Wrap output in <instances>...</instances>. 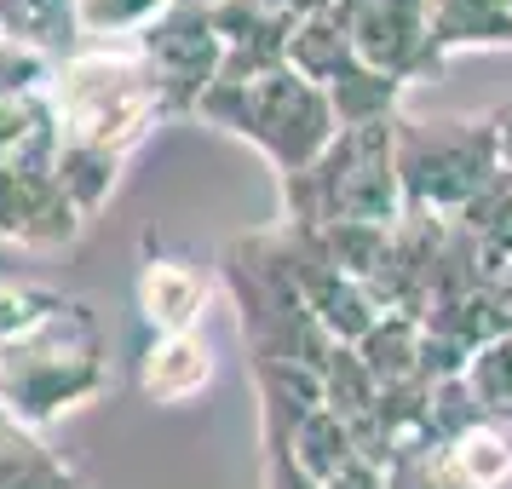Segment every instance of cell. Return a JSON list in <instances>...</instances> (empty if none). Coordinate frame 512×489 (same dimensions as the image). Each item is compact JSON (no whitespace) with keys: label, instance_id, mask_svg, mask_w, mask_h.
Wrapping results in <instances>:
<instances>
[{"label":"cell","instance_id":"28","mask_svg":"<svg viewBox=\"0 0 512 489\" xmlns=\"http://www.w3.org/2000/svg\"><path fill=\"white\" fill-rule=\"evenodd\" d=\"M489 127H495V156H501V173L512 179V98L501 110H489Z\"/></svg>","mask_w":512,"mask_h":489},{"label":"cell","instance_id":"8","mask_svg":"<svg viewBox=\"0 0 512 489\" xmlns=\"http://www.w3.org/2000/svg\"><path fill=\"white\" fill-rule=\"evenodd\" d=\"M133 47H139V58L156 70L173 116L196 110V98L219 81V64H225V41H219V29H213L208 6H185V0H179L167 18H156Z\"/></svg>","mask_w":512,"mask_h":489},{"label":"cell","instance_id":"15","mask_svg":"<svg viewBox=\"0 0 512 489\" xmlns=\"http://www.w3.org/2000/svg\"><path fill=\"white\" fill-rule=\"evenodd\" d=\"M328 110H334V127H380V121H397V98H403V81L369 70L351 58L346 70L323 87Z\"/></svg>","mask_w":512,"mask_h":489},{"label":"cell","instance_id":"19","mask_svg":"<svg viewBox=\"0 0 512 489\" xmlns=\"http://www.w3.org/2000/svg\"><path fill=\"white\" fill-rule=\"evenodd\" d=\"M282 64L323 93L328 81L351 64V47H346V35H340V24H334L328 12H300V18H294V29H288Z\"/></svg>","mask_w":512,"mask_h":489},{"label":"cell","instance_id":"25","mask_svg":"<svg viewBox=\"0 0 512 489\" xmlns=\"http://www.w3.org/2000/svg\"><path fill=\"white\" fill-rule=\"evenodd\" d=\"M58 305H64V294H52V288L0 282V340H18V334H29L35 323H47Z\"/></svg>","mask_w":512,"mask_h":489},{"label":"cell","instance_id":"11","mask_svg":"<svg viewBox=\"0 0 512 489\" xmlns=\"http://www.w3.org/2000/svg\"><path fill=\"white\" fill-rule=\"evenodd\" d=\"M213 380V346L202 334H150L139 357V392L150 403H190Z\"/></svg>","mask_w":512,"mask_h":489},{"label":"cell","instance_id":"7","mask_svg":"<svg viewBox=\"0 0 512 489\" xmlns=\"http://www.w3.org/2000/svg\"><path fill=\"white\" fill-rule=\"evenodd\" d=\"M328 18L340 24L357 64L392 75L403 87L443 64L432 52V0H334Z\"/></svg>","mask_w":512,"mask_h":489},{"label":"cell","instance_id":"26","mask_svg":"<svg viewBox=\"0 0 512 489\" xmlns=\"http://www.w3.org/2000/svg\"><path fill=\"white\" fill-rule=\"evenodd\" d=\"M265 489H323L317 478H305L300 466L288 461L282 443H265Z\"/></svg>","mask_w":512,"mask_h":489},{"label":"cell","instance_id":"1","mask_svg":"<svg viewBox=\"0 0 512 489\" xmlns=\"http://www.w3.org/2000/svg\"><path fill=\"white\" fill-rule=\"evenodd\" d=\"M47 104L64 144H93L121 162L150 139L156 121L173 116L162 81L133 41L127 47H81L70 58H58V70L47 81Z\"/></svg>","mask_w":512,"mask_h":489},{"label":"cell","instance_id":"13","mask_svg":"<svg viewBox=\"0 0 512 489\" xmlns=\"http://www.w3.org/2000/svg\"><path fill=\"white\" fill-rule=\"evenodd\" d=\"M351 351H357V363L369 369L374 392H392V386L420 380V323L403 317V311H380V323H374Z\"/></svg>","mask_w":512,"mask_h":489},{"label":"cell","instance_id":"18","mask_svg":"<svg viewBox=\"0 0 512 489\" xmlns=\"http://www.w3.org/2000/svg\"><path fill=\"white\" fill-rule=\"evenodd\" d=\"M282 449H288V461L300 466L305 478H317V484H328L334 472H346V466L357 461L351 420H340L334 409H311V415H300Z\"/></svg>","mask_w":512,"mask_h":489},{"label":"cell","instance_id":"9","mask_svg":"<svg viewBox=\"0 0 512 489\" xmlns=\"http://www.w3.org/2000/svg\"><path fill=\"white\" fill-rule=\"evenodd\" d=\"M87 219L64 190L52 185V167H6L0 162V248H70Z\"/></svg>","mask_w":512,"mask_h":489},{"label":"cell","instance_id":"21","mask_svg":"<svg viewBox=\"0 0 512 489\" xmlns=\"http://www.w3.org/2000/svg\"><path fill=\"white\" fill-rule=\"evenodd\" d=\"M179 0H75V35L93 47H116V41H139L144 29L167 18Z\"/></svg>","mask_w":512,"mask_h":489},{"label":"cell","instance_id":"14","mask_svg":"<svg viewBox=\"0 0 512 489\" xmlns=\"http://www.w3.org/2000/svg\"><path fill=\"white\" fill-rule=\"evenodd\" d=\"M443 472L455 489H507L512 484V432L501 420H478L472 432L443 443Z\"/></svg>","mask_w":512,"mask_h":489},{"label":"cell","instance_id":"12","mask_svg":"<svg viewBox=\"0 0 512 489\" xmlns=\"http://www.w3.org/2000/svg\"><path fill=\"white\" fill-rule=\"evenodd\" d=\"M512 18L501 0H432V52H507Z\"/></svg>","mask_w":512,"mask_h":489},{"label":"cell","instance_id":"22","mask_svg":"<svg viewBox=\"0 0 512 489\" xmlns=\"http://www.w3.org/2000/svg\"><path fill=\"white\" fill-rule=\"evenodd\" d=\"M317 380H323V409H334L340 420H363L374 409V380L369 369L357 363V351L351 346H334L328 351V363L317 369Z\"/></svg>","mask_w":512,"mask_h":489},{"label":"cell","instance_id":"30","mask_svg":"<svg viewBox=\"0 0 512 489\" xmlns=\"http://www.w3.org/2000/svg\"><path fill=\"white\" fill-rule=\"evenodd\" d=\"M507 489H512V484H507Z\"/></svg>","mask_w":512,"mask_h":489},{"label":"cell","instance_id":"10","mask_svg":"<svg viewBox=\"0 0 512 489\" xmlns=\"http://www.w3.org/2000/svg\"><path fill=\"white\" fill-rule=\"evenodd\" d=\"M208 288L213 282H208L202 265H190V259H167V254H144L139 282H133L150 334H196L202 305H208Z\"/></svg>","mask_w":512,"mask_h":489},{"label":"cell","instance_id":"3","mask_svg":"<svg viewBox=\"0 0 512 489\" xmlns=\"http://www.w3.org/2000/svg\"><path fill=\"white\" fill-rule=\"evenodd\" d=\"M288 231H323V225H397L403 185L392 156V121L380 127H340L305 173L282 179Z\"/></svg>","mask_w":512,"mask_h":489},{"label":"cell","instance_id":"20","mask_svg":"<svg viewBox=\"0 0 512 489\" xmlns=\"http://www.w3.org/2000/svg\"><path fill=\"white\" fill-rule=\"evenodd\" d=\"M116 179H121V156L93 150V144H64L58 139V150H52V185L81 208V219H93V213L110 202Z\"/></svg>","mask_w":512,"mask_h":489},{"label":"cell","instance_id":"17","mask_svg":"<svg viewBox=\"0 0 512 489\" xmlns=\"http://www.w3.org/2000/svg\"><path fill=\"white\" fill-rule=\"evenodd\" d=\"M58 150V121L47 93L0 98V162L6 167H52Z\"/></svg>","mask_w":512,"mask_h":489},{"label":"cell","instance_id":"6","mask_svg":"<svg viewBox=\"0 0 512 489\" xmlns=\"http://www.w3.org/2000/svg\"><path fill=\"white\" fill-rule=\"evenodd\" d=\"M392 156L397 185H403V213H438V219H455L501 173L489 116H397Z\"/></svg>","mask_w":512,"mask_h":489},{"label":"cell","instance_id":"5","mask_svg":"<svg viewBox=\"0 0 512 489\" xmlns=\"http://www.w3.org/2000/svg\"><path fill=\"white\" fill-rule=\"evenodd\" d=\"M225 282H231L236 305H242V340L254 351V363L323 369L334 340L305 311V294L294 282V265H288V231H259V236L231 242Z\"/></svg>","mask_w":512,"mask_h":489},{"label":"cell","instance_id":"2","mask_svg":"<svg viewBox=\"0 0 512 489\" xmlns=\"http://www.w3.org/2000/svg\"><path fill=\"white\" fill-rule=\"evenodd\" d=\"M110 386L104 334L93 305L64 300L47 323H35L18 340H0V409L41 432L47 420L93 403Z\"/></svg>","mask_w":512,"mask_h":489},{"label":"cell","instance_id":"23","mask_svg":"<svg viewBox=\"0 0 512 489\" xmlns=\"http://www.w3.org/2000/svg\"><path fill=\"white\" fill-rule=\"evenodd\" d=\"M466 392L478 397V409H484L489 420L512 415V334H501V340H489L484 351H472V363H466Z\"/></svg>","mask_w":512,"mask_h":489},{"label":"cell","instance_id":"24","mask_svg":"<svg viewBox=\"0 0 512 489\" xmlns=\"http://www.w3.org/2000/svg\"><path fill=\"white\" fill-rule=\"evenodd\" d=\"M58 58H47L41 47H29L18 35L0 29V98H24V93H47Z\"/></svg>","mask_w":512,"mask_h":489},{"label":"cell","instance_id":"4","mask_svg":"<svg viewBox=\"0 0 512 489\" xmlns=\"http://www.w3.org/2000/svg\"><path fill=\"white\" fill-rule=\"evenodd\" d=\"M196 116H208L213 127L248 139L282 179L305 173L340 133L328 98L311 81H300L288 64L259 75V81H213L208 93L196 98Z\"/></svg>","mask_w":512,"mask_h":489},{"label":"cell","instance_id":"27","mask_svg":"<svg viewBox=\"0 0 512 489\" xmlns=\"http://www.w3.org/2000/svg\"><path fill=\"white\" fill-rule=\"evenodd\" d=\"M323 489H386V472H380V466H369V461H351L346 472H334Z\"/></svg>","mask_w":512,"mask_h":489},{"label":"cell","instance_id":"29","mask_svg":"<svg viewBox=\"0 0 512 489\" xmlns=\"http://www.w3.org/2000/svg\"><path fill=\"white\" fill-rule=\"evenodd\" d=\"M501 6H507V18H512V0H501Z\"/></svg>","mask_w":512,"mask_h":489},{"label":"cell","instance_id":"16","mask_svg":"<svg viewBox=\"0 0 512 489\" xmlns=\"http://www.w3.org/2000/svg\"><path fill=\"white\" fill-rule=\"evenodd\" d=\"M0 489H75V472L52 455L41 432L0 409Z\"/></svg>","mask_w":512,"mask_h":489}]
</instances>
